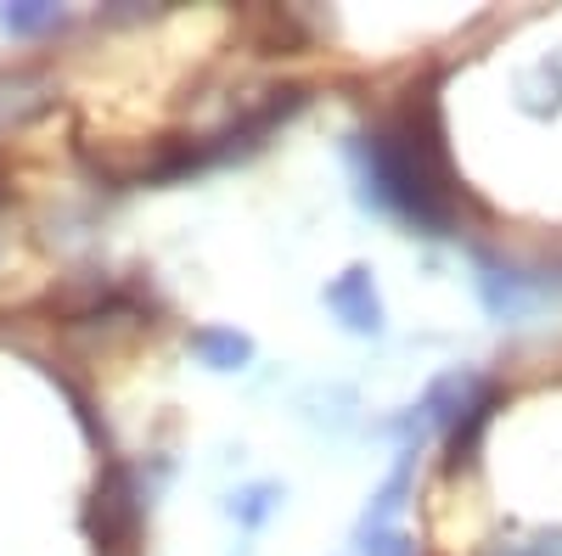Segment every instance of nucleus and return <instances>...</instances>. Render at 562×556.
Returning <instances> with one entry per match:
<instances>
[{
  "mask_svg": "<svg viewBox=\"0 0 562 556\" xmlns=\"http://www.w3.org/2000/svg\"><path fill=\"white\" fill-rule=\"evenodd\" d=\"M326 304H333L355 332H378V320H383L378 293H371V270H349V275H338V282L326 287Z\"/></svg>",
  "mask_w": 562,
  "mask_h": 556,
  "instance_id": "f257e3e1",
  "label": "nucleus"
},
{
  "mask_svg": "<svg viewBox=\"0 0 562 556\" xmlns=\"http://www.w3.org/2000/svg\"><path fill=\"white\" fill-rule=\"evenodd\" d=\"M198 349H203V360L220 365V371H231V365L248 360V338H237V332H198Z\"/></svg>",
  "mask_w": 562,
  "mask_h": 556,
  "instance_id": "f03ea898",
  "label": "nucleus"
},
{
  "mask_svg": "<svg viewBox=\"0 0 562 556\" xmlns=\"http://www.w3.org/2000/svg\"><path fill=\"white\" fill-rule=\"evenodd\" d=\"M57 23V7H12L7 12V29L12 34H40V29H52Z\"/></svg>",
  "mask_w": 562,
  "mask_h": 556,
  "instance_id": "7ed1b4c3",
  "label": "nucleus"
},
{
  "mask_svg": "<svg viewBox=\"0 0 562 556\" xmlns=\"http://www.w3.org/2000/svg\"><path fill=\"white\" fill-rule=\"evenodd\" d=\"M366 556H416V545L405 534H394V529H378L366 540Z\"/></svg>",
  "mask_w": 562,
  "mask_h": 556,
  "instance_id": "20e7f679",
  "label": "nucleus"
},
{
  "mask_svg": "<svg viewBox=\"0 0 562 556\" xmlns=\"http://www.w3.org/2000/svg\"><path fill=\"white\" fill-rule=\"evenodd\" d=\"M265 495H270V489H248V495H243V506H237L243 523H259V518H265V506H270Z\"/></svg>",
  "mask_w": 562,
  "mask_h": 556,
  "instance_id": "39448f33",
  "label": "nucleus"
},
{
  "mask_svg": "<svg viewBox=\"0 0 562 556\" xmlns=\"http://www.w3.org/2000/svg\"><path fill=\"white\" fill-rule=\"evenodd\" d=\"M490 556H551V540H546V545H495ZM557 556H562V551H557Z\"/></svg>",
  "mask_w": 562,
  "mask_h": 556,
  "instance_id": "423d86ee",
  "label": "nucleus"
}]
</instances>
